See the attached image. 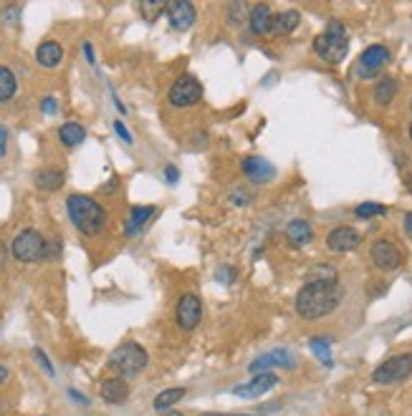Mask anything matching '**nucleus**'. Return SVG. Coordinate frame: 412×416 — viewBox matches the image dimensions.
Instances as JSON below:
<instances>
[{
	"label": "nucleus",
	"mask_w": 412,
	"mask_h": 416,
	"mask_svg": "<svg viewBox=\"0 0 412 416\" xmlns=\"http://www.w3.org/2000/svg\"><path fill=\"white\" fill-rule=\"evenodd\" d=\"M342 303L339 280H308L296 295V313L304 320H319Z\"/></svg>",
	"instance_id": "nucleus-1"
},
{
	"label": "nucleus",
	"mask_w": 412,
	"mask_h": 416,
	"mask_svg": "<svg viewBox=\"0 0 412 416\" xmlns=\"http://www.w3.org/2000/svg\"><path fill=\"white\" fill-rule=\"evenodd\" d=\"M66 215L84 237H97L106 227V209L89 194H69Z\"/></svg>",
	"instance_id": "nucleus-2"
},
{
	"label": "nucleus",
	"mask_w": 412,
	"mask_h": 416,
	"mask_svg": "<svg viewBox=\"0 0 412 416\" xmlns=\"http://www.w3.org/2000/svg\"><path fill=\"white\" fill-rule=\"evenodd\" d=\"M314 53L327 63H342L349 53V33L344 23L329 21L327 28L314 38Z\"/></svg>",
	"instance_id": "nucleus-3"
},
{
	"label": "nucleus",
	"mask_w": 412,
	"mask_h": 416,
	"mask_svg": "<svg viewBox=\"0 0 412 416\" xmlns=\"http://www.w3.org/2000/svg\"><path fill=\"white\" fill-rule=\"evenodd\" d=\"M147 363H149L147 351H145L137 340L119 343L112 351V356H109V361H106V366L112 368L119 379H134V376H140L142 371L147 368Z\"/></svg>",
	"instance_id": "nucleus-4"
},
{
	"label": "nucleus",
	"mask_w": 412,
	"mask_h": 416,
	"mask_svg": "<svg viewBox=\"0 0 412 416\" xmlns=\"http://www.w3.org/2000/svg\"><path fill=\"white\" fill-rule=\"evenodd\" d=\"M10 255L18 260V263H41L46 260V240L38 229L28 227V229H21L18 235L13 237V243H10Z\"/></svg>",
	"instance_id": "nucleus-5"
},
{
	"label": "nucleus",
	"mask_w": 412,
	"mask_h": 416,
	"mask_svg": "<svg viewBox=\"0 0 412 416\" xmlns=\"http://www.w3.org/2000/svg\"><path fill=\"white\" fill-rule=\"evenodd\" d=\"M412 376V354H399L387 358L372 371V381L379 386H392V383H402Z\"/></svg>",
	"instance_id": "nucleus-6"
},
{
	"label": "nucleus",
	"mask_w": 412,
	"mask_h": 416,
	"mask_svg": "<svg viewBox=\"0 0 412 416\" xmlns=\"http://www.w3.org/2000/svg\"><path fill=\"white\" fill-rule=\"evenodd\" d=\"M203 98V86L192 73H182L175 78V83L170 86L167 91V101L175 109H188V106H195L197 101Z\"/></svg>",
	"instance_id": "nucleus-7"
},
{
	"label": "nucleus",
	"mask_w": 412,
	"mask_h": 416,
	"mask_svg": "<svg viewBox=\"0 0 412 416\" xmlns=\"http://www.w3.org/2000/svg\"><path fill=\"white\" fill-rule=\"evenodd\" d=\"M370 257H372V263H374V268H379V270H384V272L397 270V268H402V263H405L402 250L392 243V240H387V237L372 243Z\"/></svg>",
	"instance_id": "nucleus-8"
},
{
	"label": "nucleus",
	"mask_w": 412,
	"mask_h": 416,
	"mask_svg": "<svg viewBox=\"0 0 412 416\" xmlns=\"http://www.w3.org/2000/svg\"><path fill=\"white\" fill-rule=\"evenodd\" d=\"M177 328L180 331H195L203 320V300L197 298L195 293H185L180 300H177Z\"/></svg>",
	"instance_id": "nucleus-9"
},
{
	"label": "nucleus",
	"mask_w": 412,
	"mask_h": 416,
	"mask_svg": "<svg viewBox=\"0 0 412 416\" xmlns=\"http://www.w3.org/2000/svg\"><path fill=\"white\" fill-rule=\"evenodd\" d=\"M390 58H392L390 51L384 49V46H370V49H364V53L356 61V73L362 78L377 76L379 71L390 63Z\"/></svg>",
	"instance_id": "nucleus-10"
},
{
	"label": "nucleus",
	"mask_w": 412,
	"mask_h": 416,
	"mask_svg": "<svg viewBox=\"0 0 412 416\" xmlns=\"http://www.w3.org/2000/svg\"><path fill=\"white\" fill-rule=\"evenodd\" d=\"M294 368L296 366V356L286 348H279V351H271V354H263L258 358L253 361L251 366V374H268V368Z\"/></svg>",
	"instance_id": "nucleus-11"
},
{
	"label": "nucleus",
	"mask_w": 412,
	"mask_h": 416,
	"mask_svg": "<svg viewBox=\"0 0 412 416\" xmlns=\"http://www.w3.org/2000/svg\"><path fill=\"white\" fill-rule=\"evenodd\" d=\"M167 21L175 31H190L197 21V10L190 0H175L167 3Z\"/></svg>",
	"instance_id": "nucleus-12"
},
{
	"label": "nucleus",
	"mask_w": 412,
	"mask_h": 416,
	"mask_svg": "<svg viewBox=\"0 0 412 416\" xmlns=\"http://www.w3.org/2000/svg\"><path fill=\"white\" fill-rule=\"evenodd\" d=\"M362 245V235L356 232L354 227H334L331 232L327 235V248L331 252H352Z\"/></svg>",
	"instance_id": "nucleus-13"
},
{
	"label": "nucleus",
	"mask_w": 412,
	"mask_h": 416,
	"mask_svg": "<svg viewBox=\"0 0 412 416\" xmlns=\"http://www.w3.org/2000/svg\"><path fill=\"white\" fill-rule=\"evenodd\" d=\"M279 383V376L276 374H256L248 383H240V386L233 388V394L240 396V399H258V396L268 394L273 386Z\"/></svg>",
	"instance_id": "nucleus-14"
},
{
	"label": "nucleus",
	"mask_w": 412,
	"mask_h": 416,
	"mask_svg": "<svg viewBox=\"0 0 412 416\" xmlns=\"http://www.w3.org/2000/svg\"><path fill=\"white\" fill-rule=\"evenodd\" d=\"M157 217V207H152V205H147V207H132L129 209V215H126L124 220V235L126 237H134V235H140L142 229L147 227L149 222Z\"/></svg>",
	"instance_id": "nucleus-15"
},
{
	"label": "nucleus",
	"mask_w": 412,
	"mask_h": 416,
	"mask_svg": "<svg viewBox=\"0 0 412 416\" xmlns=\"http://www.w3.org/2000/svg\"><path fill=\"white\" fill-rule=\"evenodd\" d=\"M243 174L251 182H258V184H265L276 177V166L271 164L263 157H245L243 159Z\"/></svg>",
	"instance_id": "nucleus-16"
},
{
	"label": "nucleus",
	"mask_w": 412,
	"mask_h": 416,
	"mask_svg": "<svg viewBox=\"0 0 412 416\" xmlns=\"http://www.w3.org/2000/svg\"><path fill=\"white\" fill-rule=\"evenodd\" d=\"M99 396H101L106 404H112V406H122V404H126V399H129V386H126L124 379L112 376V379H104V381H101Z\"/></svg>",
	"instance_id": "nucleus-17"
},
{
	"label": "nucleus",
	"mask_w": 412,
	"mask_h": 416,
	"mask_svg": "<svg viewBox=\"0 0 412 416\" xmlns=\"http://www.w3.org/2000/svg\"><path fill=\"white\" fill-rule=\"evenodd\" d=\"M63 182H66V174H63V169H58V166H41V169L33 174V184L35 189H41V192H58V189L63 187Z\"/></svg>",
	"instance_id": "nucleus-18"
},
{
	"label": "nucleus",
	"mask_w": 412,
	"mask_h": 416,
	"mask_svg": "<svg viewBox=\"0 0 412 416\" xmlns=\"http://www.w3.org/2000/svg\"><path fill=\"white\" fill-rule=\"evenodd\" d=\"M35 61L41 69H58L63 61V49L58 41H41L38 49H35Z\"/></svg>",
	"instance_id": "nucleus-19"
},
{
	"label": "nucleus",
	"mask_w": 412,
	"mask_h": 416,
	"mask_svg": "<svg viewBox=\"0 0 412 416\" xmlns=\"http://www.w3.org/2000/svg\"><path fill=\"white\" fill-rule=\"evenodd\" d=\"M283 235H286V243L291 248H306L311 243V237H314V229L306 220H291L283 229Z\"/></svg>",
	"instance_id": "nucleus-20"
},
{
	"label": "nucleus",
	"mask_w": 412,
	"mask_h": 416,
	"mask_svg": "<svg viewBox=\"0 0 412 416\" xmlns=\"http://www.w3.org/2000/svg\"><path fill=\"white\" fill-rule=\"evenodd\" d=\"M271 23H273L271 6L261 3V6L251 8V13H248V26H251L253 33H256V35H268V33H271Z\"/></svg>",
	"instance_id": "nucleus-21"
},
{
	"label": "nucleus",
	"mask_w": 412,
	"mask_h": 416,
	"mask_svg": "<svg viewBox=\"0 0 412 416\" xmlns=\"http://www.w3.org/2000/svg\"><path fill=\"white\" fill-rule=\"evenodd\" d=\"M301 21V13L299 10H281V13L273 15V23H271V33L273 35H288L291 31H296Z\"/></svg>",
	"instance_id": "nucleus-22"
},
{
	"label": "nucleus",
	"mask_w": 412,
	"mask_h": 416,
	"mask_svg": "<svg viewBox=\"0 0 412 416\" xmlns=\"http://www.w3.org/2000/svg\"><path fill=\"white\" fill-rule=\"evenodd\" d=\"M58 139H61V144L66 149H74V146H79L86 139V129L79 121H66L58 129Z\"/></svg>",
	"instance_id": "nucleus-23"
},
{
	"label": "nucleus",
	"mask_w": 412,
	"mask_h": 416,
	"mask_svg": "<svg viewBox=\"0 0 412 416\" xmlns=\"http://www.w3.org/2000/svg\"><path fill=\"white\" fill-rule=\"evenodd\" d=\"M18 94V78L8 66H0V104H6Z\"/></svg>",
	"instance_id": "nucleus-24"
},
{
	"label": "nucleus",
	"mask_w": 412,
	"mask_h": 416,
	"mask_svg": "<svg viewBox=\"0 0 412 416\" xmlns=\"http://www.w3.org/2000/svg\"><path fill=\"white\" fill-rule=\"evenodd\" d=\"M188 394L185 388H165L162 394H157L154 396V401H152V406H154V411H167V409H172L177 401H180L182 396Z\"/></svg>",
	"instance_id": "nucleus-25"
},
{
	"label": "nucleus",
	"mask_w": 412,
	"mask_h": 416,
	"mask_svg": "<svg viewBox=\"0 0 412 416\" xmlns=\"http://www.w3.org/2000/svg\"><path fill=\"white\" fill-rule=\"evenodd\" d=\"M395 96H397V78H382V81H377V86H374V101L379 106L392 104Z\"/></svg>",
	"instance_id": "nucleus-26"
},
{
	"label": "nucleus",
	"mask_w": 412,
	"mask_h": 416,
	"mask_svg": "<svg viewBox=\"0 0 412 416\" xmlns=\"http://www.w3.org/2000/svg\"><path fill=\"white\" fill-rule=\"evenodd\" d=\"M311 351H314V356L319 361H322L324 366H334V358H331V338H324V336H316V338H311Z\"/></svg>",
	"instance_id": "nucleus-27"
},
{
	"label": "nucleus",
	"mask_w": 412,
	"mask_h": 416,
	"mask_svg": "<svg viewBox=\"0 0 412 416\" xmlns=\"http://www.w3.org/2000/svg\"><path fill=\"white\" fill-rule=\"evenodd\" d=\"M140 10L145 15V21H157L162 10H167V3H162V0H142Z\"/></svg>",
	"instance_id": "nucleus-28"
},
{
	"label": "nucleus",
	"mask_w": 412,
	"mask_h": 416,
	"mask_svg": "<svg viewBox=\"0 0 412 416\" xmlns=\"http://www.w3.org/2000/svg\"><path fill=\"white\" fill-rule=\"evenodd\" d=\"M384 212H387V207H384V205H379V202H364V205H359V207L354 209V215L359 217V220L384 215Z\"/></svg>",
	"instance_id": "nucleus-29"
},
{
	"label": "nucleus",
	"mask_w": 412,
	"mask_h": 416,
	"mask_svg": "<svg viewBox=\"0 0 412 416\" xmlns=\"http://www.w3.org/2000/svg\"><path fill=\"white\" fill-rule=\"evenodd\" d=\"M243 13H245V6L243 3H238V6H231L228 8V23H240V18H243Z\"/></svg>",
	"instance_id": "nucleus-30"
},
{
	"label": "nucleus",
	"mask_w": 412,
	"mask_h": 416,
	"mask_svg": "<svg viewBox=\"0 0 412 416\" xmlns=\"http://www.w3.org/2000/svg\"><path fill=\"white\" fill-rule=\"evenodd\" d=\"M33 356H35V358H38V363H41V368H43V371H46V374H49V376H53V374H56V371H53V366H51L49 356L43 354L41 348H35V351H33Z\"/></svg>",
	"instance_id": "nucleus-31"
},
{
	"label": "nucleus",
	"mask_w": 412,
	"mask_h": 416,
	"mask_svg": "<svg viewBox=\"0 0 412 416\" xmlns=\"http://www.w3.org/2000/svg\"><path fill=\"white\" fill-rule=\"evenodd\" d=\"M41 111L43 114H49V116H53L58 111V101H56V96H46L41 101Z\"/></svg>",
	"instance_id": "nucleus-32"
},
{
	"label": "nucleus",
	"mask_w": 412,
	"mask_h": 416,
	"mask_svg": "<svg viewBox=\"0 0 412 416\" xmlns=\"http://www.w3.org/2000/svg\"><path fill=\"white\" fill-rule=\"evenodd\" d=\"M114 132H117L119 137H122V141H126V144H132V141H134L132 134L126 132V126L122 124V121H114Z\"/></svg>",
	"instance_id": "nucleus-33"
},
{
	"label": "nucleus",
	"mask_w": 412,
	"mask_h": 416,
	"mask_svg": "<svg viewBox=\"0 0 412 416\" xmlns=\"http://www.w3.org/2000/svg\"><path fill=\"white\" fill-rule=\"evenodd\" d=\"M231 202H233V205H238V207H245V205L251 202V197H248V194H245V192H240V189H238V192H233V194H231Z\"/></svg>",
	"instance_id": "nucleus-34"
},
{
	"label": "nucleus",
	"mask_w": 412,
	"mask_h": 416,
	"mask_svg": "<svg viewBox=\"0 0 412 416\" xmlns=\"http://www.w3.org/2000/svg\"><path fill=\"white\" fill-rule=\"evenodd\" d=\"M8 255H10V250L6 248V243H0V272L6 270V265H8Z\"/></svg>",
	"instance_id": "nucleus-35"
},
{
	"label": "nucleus",
	"mask_w": 412,
	"mask_h": 416,
	"mask_svg": "<svg viewBox=\"0 0 412 416\" xmlns=\"http://www.w3.org/2000/svg\"><path fill=\"white\" fill-rule=\"evenodd\" d=\"M69 396L79 404V406H89V399H86V396H81L79 391H74V388H69Z\"/></svg>",
	"instance_id": "nucleus-36"
},
{
	"label": "nucleus",
	"mask_w": 412,
	"mask_h": 416,
	"mask_svg": "<svg viewBox=\"0 0 412 416\" xmlns=\"http://www.w3.org/2000/svg\"><path fill=\"white\" fill-rule=\"evenodd\" d=\"M165 177H167V182H170V184H175V182H177V177H180V172H177L175 166H167V169H165Z\"/></svg>",
	"instance_id": "nucleus-37"
},
{
	"label": "nucleus",
	"mask_w": 412,
	"mask_h": 416,
	"mask_svg": "<svg viewBox=\"0 0 412 416\" xmlns=\"http://www.w3.org/2000/svg\"><path fill=\"white\" fill-rule=\"evenodd\" d=\"M6 141H8V132L0 126V154H6Z\"/></svg>",
	"instance_id": "nucleus-38"
},
{
	"label": "nucleus",
	"mask_w": 412,
	"mask_h": 416,
	"mask_svg": "<svg viewBox=\"0 0 412 416\" xmlns=\"http://www.w3.org/2000/svg\"><path fill=\"white\" fill-rule=\"evenodd\" d=\"M84 55H86V61L94 63V49H91V43H89V41L84 43Z\"/></svg>",
	"instance_id": "nucleus-39"
},
{
	"label": "nucleus",
	"mask_w": 412,
	"mask_h": 416,
	"mask_svg": "<svg viewBox=\"0 0 412 416\" xmlns=\"http://www.w3.org/2000/svg\"><path fill=\"white\" fill-rule=\"evenodd\" d=\"M8 379H10V371H8V368L3 366V363H0V386H3V383H6Z\"/></svg>",
	"instance_id": "nucleus-40"
},
{
	"label": "nucleus",
	"mask_w": 412,
	"mask_h": 416,
	"mask_svg": "<svg viewBox=\"0 0 412 416\" xmlns=\"http://www.w3.org/2000/svg\"><path fill=\"white\" fill-rule=\"evenodd\" d=\"M8 411H10V404H8L6 399H0V416H6Z\"/></svg>",
	"instance_id": "nucleus-41"
},
{
	"label": "nucleus",
	"mask_w": 412,
	"mask_h": 416,
	"mask_svg": "<svg viewBox=\"0 0 412 416\" xmlns=\"http://www.w3.org/2000/svg\"><path fill=\"white\" fill-rule=\"evenodd\" d=\"M405 229L412 235V212H407L405 215Z\"/></svg>",
	"instance_id": "nucleus-42"
},
{
	"label": "nucleus",
	"mask_w": 412,
	"mask_h": 416,
	"mask_svg": "<svg viewBox=\"0 0 412 416\" xmlns=\"http://www.w3.org/2000/svg\"><path fill=\"white\" fill-rule=\"evenodd\" d=\"M405 187H407V192L412 194V172H407V177H405Z\"/></svg>",
	"instance_id": "nucleus-43"
},
{
	"label": "nucleus",
	"mask_w": 412,
	"mask_h": 416,
	"mask_svg": "<svg viewBox=\"0 0 412 416\" xmlns=\"http://www.w3.org/2000/svg\"><path fill=\"white\" fill-rule=\"evenodd\" d=\"M112 189H117V180H112V184H104L101 192H112Z\"/></svg>",
	"instance_id": "nucleus-44"
},
{
	"label": "nucleus",
	"mask_w": 412,
	"mask_h": 416,
	"mask_svg": "<svg viewBox=\"0 0 412 416\" xmlns=\"http://www.w3.org/2000/svg\"><path fill=\"white\" fill-rule=\"evenodd\" d=\"M203 416H253V414H203Z\"/></svg>",
	"instance_id": "nucleus-45"
},
{
	"label": "nucleus",
	"mask_w": 412,
	"mask_h": 416,
	"mask_svg": "<svg viewBox=\"0 0 412 416\" xmlns=\"http://www.w3.org/2000/svg\"><path fill=\"white\" fill-rule=\"evenodd\" d=\"M167 416H182V414H180V411H170Z\"/></svg>",
	"instance_id": "nucleus-46"
},
{
	"label": "nucleus",
	"mask_w": 412,
	"mask_h": 416,
	"mask_svg": "<svg viewBox=\"0 0 412 416\" xmlns=\"http://www.w3.org/2000/svg\"><path fill=\"white\" fill-rule=\"evenodd\" d=\"M410 139H412V121H410Z\"/></svg>",
	"instance_id": "nucleus-47"
}]
</instances>
